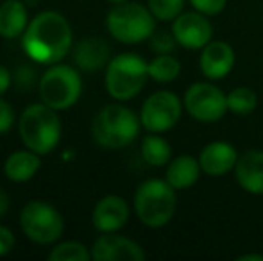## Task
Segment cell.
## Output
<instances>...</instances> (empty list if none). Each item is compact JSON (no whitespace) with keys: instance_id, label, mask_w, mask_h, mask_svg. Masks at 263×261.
<instances>
[{"instance_id":"1","label":"cell","mask_w":263,"mask_h":261,"mask_svg":"<svg viewBox=\"0 0 263 261\" xmlns=\"http://www.w3.org/2000/svg\"><path fill=\"white\" fill-rule=\"evenodd\" d=\"M72 43V25L58 11L38 13L22 34V47L29 59L47 66L65 59Z\"/></svg>"},{"instance_id":"2","label":"cell","mask_w":263,"mask_h":261,"mask_svg":"<svg viewBox=\"0 0 263 261\" xmlns=\"http://www.w3.org/2000/svg\"><path fill=\"white\" fill-rule=\"evenodd\" d=\"M140 116L124 104H107L91 122V136L95 143L107 150L129 147L140 134Z\"/></svg>"},{"instance_id":"3","label":"cell","mask_w":263,"mask_h":261,"mask_svg":"<svg viewBox=\"0 0 263 261\" xmlns=\"http://www.w3.org/2000/svg\"><path fill=\"white\" fill-rule=\"evenodd\" d=\"M18 132L25 149H31L40 156H47L61 139V118L58 111L45 102L31 104L22 111L18 120Z\"/></svg>"},{"instance_id":"4","label":"cell","mask_w":263,"mask_h":261,"mask_svg":"<svg viewBox=\"0 0 263 261\" xmlns=\"http://www.w3.org/2000/svg\"><path fill=\"white\" fill-rule=\"evenodd\" d=\"M149 77V63L140 54L124 52L111 57L106 66L104 86L111 98L127 102L143 90Z\"/></svg>"},{"instance_id":"5","label":"cell","mask_w":263,"mask_h":261,"mask_svg":"<svg viewBox=\"0 0 263 261\" xmlns=\"http://www.w3.org/2000/svg\"><path fill=\"white\" fill-rule=\"evenodd\" d=\"M133 208L143 226L153 229L163 227L176 215V190L166 183V179H147L136 188Z\"/></svg>"},{"instance_id":"6","label":"cell","mask_w":263,"mask_h":261,"mask_svg":"<svg viewBox=\"0 0 263 261\" xmlns=\"http://www.w3.org/2000/svg\"><path fill=\"white\" fill-rule=\"evenodd\" d=\"M106 27L117 42L136 45L153 36L156 31V18L149 7L127 0L111 7L106 16Z\"/></svg>"},{"instance_id":"7","label":"cell","mask_w":263,"mask_h":261,"mask_svg":"<svg viewBox=\"0 0 263 261\" xmlns=\"http://www.w3.org/2000/svg\"><path fill=\"white\" fill-rule=\"evenodd\" d=\"M81 95H83V77L79 70L70 65H50L40 79V98L55 111H65L76 106Z\"/></svg>"},{"instance_id":"8","label":"cell","mask_w":263,"mask_h":261,"mask_svg":"<svg viewBox=\"0 0 263 261\" xmlns=\"http://www.w3.org/2000/svg\"><path fill=\"white\" fill-rule=\"evenodd\" d=\"M20 229L38 245H52L63 236L65 220L47 200H29L20 211Z\"/></svg>"},{"instance_id":"9","label":"cell","mask_w":263,"mask_h":261,"mask_svg":"<svg viewBox=\"0 0 263 261\" xmlns=\"http://www.w3.org/2000/svg\"><path fill=\"white\" fill-rule=\"evenodd\" d=\"M183 106L194 120L213 124L224 118L228 109V95L211 83H194L183 97Z\"/></svg>"},{"instance_id":"10","label":"cell","mask_w":263,"mask_h":261,"mask_svg":"<svg viewBox=\"0 0 263 261\" xmlns=\"http://www.w3.org/2000/svg\"><path fill=\"white\" fill-rule=\"evenodd\" d=\"M183 102L172 91H154L145 98L140 109V122L142 127L149 132H166L179 122L183 113Z\"/></svg>"},{"instance_id":"11","label":"cell","mask_w":263,"mask_h":261,"mask_svg":"<svg viewBox=\"0 0 263 261\" xmlns=\"http://www.w3.org/2000/svg\"><path fill=\"white\" fill-rule=\"evenodd\" d=\"M172 34L177 39V45L188 50H201L211 42L213 27L206 14L199 11L181 13L172 20Z\"/></svg>"},{"instance_id":"12","label":"cell","mask_w":263,"mask_h":261,"mask_svg":"<svg viewBox=\"0 0 263 261\" xmlns=\"http://www.w3.org/2000/svg\"><path fill=\"white\" fill-rule=\"evenodd\" d=\"M95 261H143L145 251L127 236L117 233H102L91 247Z\"/></svg>"},{"instance_id":"13","label":"cell","mask_w":263,"mask_h":261,"mask_svg":"<svg viewBox=\"0 0 263 261\" xmlns=\"http://www.w3.org/2000/svg\"><path fill=\"white\" fill-rule=\"evenodd\" d=\"M131 208L120 195H106L95 204L91 211V224L99 233H117L129 222Z\"/></svg>"},{"instance_id":"14","label":"cell","mask_w":263,"mask_h":261,"mask_svg":"<svg viewBox=\"0 0 263 261\" xmlns=\"http://www.w3.org/2000/svg\"><path fill=\"white\" fill-rule=\"evenodd\" d=\"M201 72L210 81H220L229 75V72L235 66V50L228 42L222 39H211L204 49H201L199 57Z\"/></svg>"},{"instance_id":"15","label":"cell","mask_w":263,"mask_h":261,"mask_svg":"<svg viewBox=\"0 0 263 261\" xmlns=\"http://www.w3.org/2000/svg\"><path fill=\"white\" fill-rule=\"evenodd\" d=\"M238 152L229 142H211L199 154V163L206 175L222 177L235 170Z\"/></svg>"},{"instance_id":"16","label":"cell","mask_w":263,"mask_h":261,"mask_svg":"<svg viewBox=\"0 0 263 261\" xmlns=\"http://www.w3.org/2000/svg\"><path fill=\"white\" fill-rule=\"evenodd\" d=\"M236 183L251 195H263V152L247 150L240 154L235 167Z\"/></svg>"},{"instance_id":"17","label":"cell","mask_w":263,"mask_h":261,"mask_svg":"<svg viewBox=\"0 0 263 261\" xmlns=\"http://www.w3.org/2000/svg\"><path fill=\"white\" fill-rule=\"evenodd\" d=\"M111 59V49L102 38H90L81 39L73 49V61L79 70L84 72H97V70L107 66Z\"/></svg>"},{"instance_id":"18","label":"cell","mask_w":263,"mask_h":261,"mask_svg":"<svg viewBox=\"0 0 263 261\" xmlns=\"http://www.w3.org/2000/svg\"><path fill=\"white\" fill-rule=\"evenodd\" d=\"M42 168V156L31 149L16 150L4 161V175L13 183H27Z\"/></svg>"},{"instance_id":"19","label":"cell","mask_w":263,"mask_h":261,"mask_svg":"<svg viewBox=\"0 0 263 261\" xmlns=\"http://www.w3.org/2000/svg\"><path fill=\"white\" fill-rule=\"evenodd\" d=\"M201 172L202 168L199 159H195L194 156H188V154H183V156L170 159L165 179L174 190H186L197 183V179L201 177Z\"/></svg>"},{"instance_id":"20","label":"cell","mask_w":263,"mask_h":261,"mask_svg":"<svg viewBox=\"0 0 263 261\" xmlns=\"http://www.w3.org/2000/svg\"><path fill=\"white\" fill-rule=\"evenodd\" d=\"M27 7L20 0H6L0 4V36L6 39H16L29 25Z\"/></svg>"},{"instance_id":"21","label":"cell","mask_w":263,"mask_h":261,"mask_svg":"<svg viewBox=\"0 0 263 261\" xmlns=\"http://www.w3.org/2000/svg\"><path fill=\"white\" fill-rule=\"evenodd\" d=\"M142 159L151 167H165L172 159V147L159 132H151L142 139Z\"/></svg>"},{"instance_id":"22","label":"cell","mask_w":263,"mask_h":261,"mask_svg":"<svg viewBox=\"0 0 263 261\" xmlns=\"http://www.w3.org/2000/svg\"><path fill=\"white\" fill-rule=\"evenodd\" d=\"M181 75V63L172 54H158L149 61V77L156 83L168 84Z\"/></svg>"},{"instance_id":"23","label":"cell","mask_w":263,"mask_h":261,"mask_svg":"<svg viewBox=\"0 0 263 261\" xmlns=\"http://www.w3.org/2000/svg\"><path fill=\"white\" fill-rule=\"evenodd\" d=\"M91 249L76 240L61 242L49 252V261H90Z\"/></svg>"},{"instance_id":"24","label":"cell","mask_w":263,"mask_h":261,"mask_svg":"<svg viewBox=\"0 0 263 261\" xmlns=\"http://www.w3.org/2000/svg\"><path fill=\"white\" fill-rule=\"evenodd\" d=\"M258 95L251 88L240 86L228 93V109L235 115H249L256 109Z\"/></svg>"},{"instance_id":"25","label":"cell","mask_w":263,"mask_h":261,"mask_svg":"<svg viewBox=\"0 0 263 261\" xmlns=\"http://www.w3.org/2000/svg\"><path fill=\"white\" fill-rule=\"evenodd\" d=\"M147 7L159 22H172L183 13L184 0H147Z\"/></svg>"},{"instance_id":"26","label":"cell","mask_w":263,"mask_h":261,"mask_svg":"<svg viewBox=\"0 0 263 261\" xmlns=\"http://www.w3.org/2000/svg\"><path fill=\"white\" fill-rule=\"evenodd\" d=\"M149 42L153 52L156 54H172L177 45V39L174 38V34L166 31H154L153 36L149 38Z\"/></svg>"},{"instance_id":"27","label":"cell","mask_w":263,"mask_h":261,"mask_svg":"<svg viewBox=\"0 0 263 261\" xmlns=\"http://www.w3.org/2000/svg\"><path fill=\"white\" fill-rule=\"evenodd\" d=\"M190 4L199 13L206 14V16H215L224 11L228 0H190Z\"/></svg>"},{"instance_id":"28","label":"cell","mask_w":263,"mask_h":261,"mask_svg":"<svg viewBox=\"0 0 263 261\" xmlns=\"http://www.w3.org/2000/svg\"><path fill=\"white\" fill-rule=\"evenodd\" d=\"M14 126V111L7 101L0 97V134H6Z\"/></svg>"},{"instance_id":"29","label":"cell","mask_w":263,"mask_h":261,"mask_svg":"<svg viewBox=\"0 0 263 261\" xmlns=\"http://www.w3.org/2000/svg\"><path fill=\"white\" fill-rule=\"evenodd\" d=\"M14 247V234L9 227L0 226V258L7 256Z\"/></svg>"},{"instance_id":"30","label":"cell","mask_w":263,"mask_h":261,"mask_svg":"<svg viewBox=\"0 0 263 261\" xmlns=\"http://www.w3.org/2000/svg\"><path fill=\"white\" fill-rule=\"evenodd\" d=\"M11 86V72L4 65H0V97L9 90Z\"/></svg>"},{"instance_id":"31","label":"cell","mask_w":263,"mask_h":261,"mask_svg":"<svg viewBox=\"0 0 263 261\" xmlns=\"http://www.w3.org/2000/svg\"><path fill=\"white\" fill-rule=\"evenodd\" d=\"M9 209V195L6 193V190L0 186V218L7 213Z\"/></svg>"},{"instance_id":"32","label":"cell","mask_w":263,"mask_h":261,"mask_svg":"<svg viewBox=\"0 0 263 261\" xmlns=\"http://www.w3.org/2000/svg\"><path fill=\"white\" fill-rule=\"evenodd\" d=\"M238 261H263V254H243L238 256Z\"/></svg>"},{"instance_id":"33","label":"cell","mask_w":263,"mask_h":261,"mask_svg":"<svg viewBox=\"0 0 263 261\" xmlns=\"http://www.w3.org/2000/svg\"><path fill=\"white\" fill-rule=\"evenodd\" d=\"M107 2H111V4H122V2H127V0H107Z\"/></svg>"}]
</instances>
